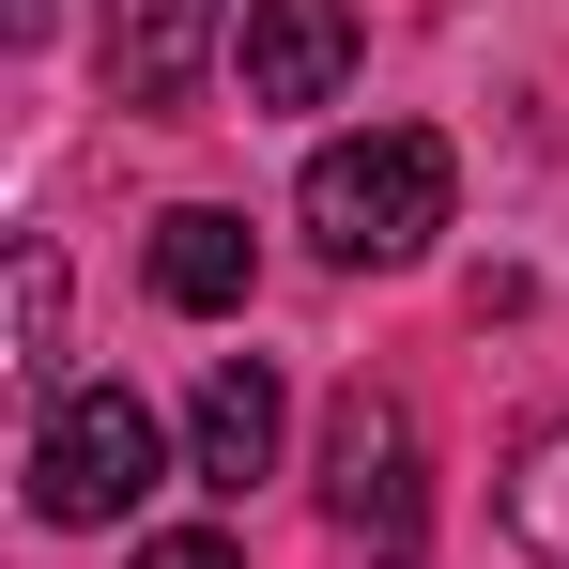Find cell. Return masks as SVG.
Masks as SVG:
<instances>
[{"instance_id": "8", "label": "cell", "mask_w": 569, "mask_h": 569, "mask_svg": "<svg viewBox=\"0 0 569 569\" xmlns=\"http://www.w3.org/2000/svg\"><path fill=\"white\" fill-rule=\"evenodd\" d=\"M508 539H523L539 569H569V416L523 447V477H508Z\"/></svg>"}, {"instance_id": "3", "label": "cell", "mask_w": 569, "mask_h": 569, "mask_svg": "<svg viewBox=\"0 0 569 569\" xmlns=\"http://www.w3.org/2000/svg\"><path fill=\"white\" fill-rule=\"evenodd\" d=\"M323 508H339V539H370L385 569H416V508H431L416 400H385V385H339V416H323Z\"/></svg>"}, {"instance_id": "10", "label": "cell", "mask_w": 569, "mask_h": 569, "mask_svg": "<svg viewBox=\"0 0 569 569\" xmlns=\"http://www.w3.org/2000/svg\"><path fill=\"white\" fill-rule=\"evenodd\" d=\"M139 569H231V539H154Z\"/></svg>"}, {"instance_id": "6", "label": "cell", "mask_w": 569, "mask_h": 569, "mask_svg": "<svg viewBox=\"0 0 569 569\" xmlns=\"http://www.w3.org/2000/svg\"><path fill=\"white\" fill-rule=\"evenodd\" d=\"M247 278H262V247H247V216H216V200H186V216H154V308H247Z\"/></svg>"}, {"instance_id": "5", "label": "cell", "mask_w": 569, "mask_h": 569, "mask_svg": "<svg viewBox=\"0 0 569 569\" xmlns=\"http://www.w3.org/2000/svg\"><path fill=\"white\" fill-rule=\"evenodd\" d=\"M247 477H278V370L216 355L200 370V492H247Z\"/></svg>"}, {"instance_id": "7", "label": "cell", "mask_w": 569, "mask_h": 569, "mask_svg": "<svg viewBox=\"0 0 569 569\" xmlns=\"http://www.w3.org/2000/svg\"><path fill=\"white\" fill-rule=\"evenodd\" d=\"M200 31H216V0H123V16H108V93L123 108H186Z\"/></svg>"}, {"instance_id": "2", "label": "cell", "mask_w": 569, "mask_h": 569, "mask_svg": "<svg viewBox=\"0 0 569 569\" xmlns=\"http://www.w3.org/2000/svg\"><path fill=\"white\" fill-rule=\"evenodd\" d=\"M154 477H170V447H154V400L139 385H62L47 400V431H31V508L47 523H108Z\"/></svg>"}, {"instance_id": "9", "label": "cell", "mask_w": 569, "mask_h": 569, "mask_svg": "<svg viewBox=\"0 0 569 569\" xmlns=\"http://www.w3.org/2000/svg\"><path fill=\"white\" fill-rule=\"evenodd\" d=\"M16 370L62 385V247H47V231L16 247Z\"/></svg>"}, {"instance_id": "11", "label": "cell", "mask_w": 569, "mask_h": 569, "mask_svg": "<svg viewBox=\"0 0 569 569\" xmlns=\"http://www.w3.org/2000/svg\"><path fill=\"white\" fill-rule=\"evenodd\" d=\"M31 16H47V0H16V31H31Z\"/></svg>"}, {"instance_id": "4", "label": "cell", "mask_w": 569, "mask_h": 569, "mask_svg": "<svg viewBox=\"0 0 569 569\" xmlns=\"http://www.w3.org/2000/svg\"><path fill=\"white\" fill-rule=\"evenodd\" d=\"M231 62H247V108H339V78H355V0H247V16H231Z\"/></svg>"}, {"instance_id": "1", "label": "cell", "mask_w": 569, "mask_h": 569, "mask_svg": "<svg viewBox=\"0 0 569 569\" xmlns=\"http://www.w3.org/2000/svg\"><path fill=\"white\" fill-rule=\"evenodd\" d=\"M447 186H462V154H447L431 123L323 139V154H308V247H323V262H416V247L447 231Z\"/></svg>"}]
</instances>
